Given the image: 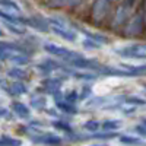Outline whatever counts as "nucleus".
<instances>
[{
	"mask_svg": "<svg viewBox=\"0 0 146 146\" xmlns=\"http://www.w3.org/2000/svg\"><path fill=\"white\" fill-rule=\"evenodd\" d=\"M2 145H3V146H19L21 142L10 140V139H7V137H3V143H2Z\"/></svg>",
	"mask_w": 146,
	"mask_h": 146,
	"instance_id": "1",
	"label": "nucleus"
},
{
	"mask_svg": "<svg viewBox=\"0 0 146 146\" xmlns=\"http://www.w3.org/2000/svg\"><path fill=\"white\" fill-rule=\"evenodd\" d=\"M121 142H123V143H127V145H137V143H139V140L131 139V137H123V139H121Z\"/></svg>",
	"mask_w": 146,
	"mask_h": 146,
	"instance_id": "2",
	"label": "nucleus"
}]
</instances>
